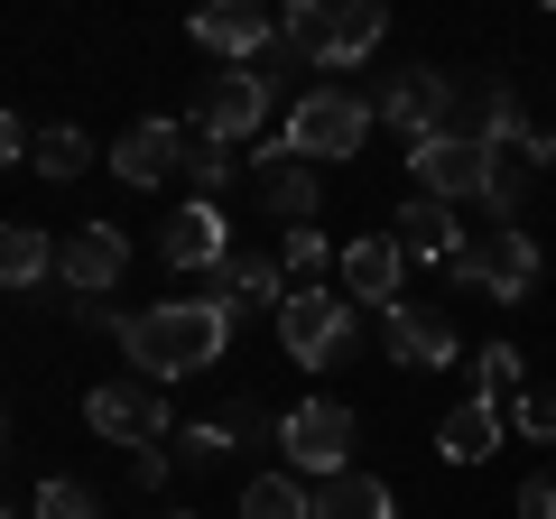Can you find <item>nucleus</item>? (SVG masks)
I'll list each match as a JSON object with an SVG mask.
<instances>
[{
  "label": "nucleus",
  "instance_id": "obj_30",
  "mask_svg": "<svg viewBox=\"0 0 556 519\" xmlns=\"http://www.w3.org/2000/svg\"><path fill=\"white\" fill-rule=\"evenodd\" d=\"M519 371H529V362H519V343H492V353H482V400H510Z\"/></svg>",
  "mask_w": 556,
  "mask_h": 519
},
{
  "label": "nucleus",
  "instance_id": "obj_6",
  "mask_svg": "<svg viewBox=\"0 0 556 519\" xmlns=\"http://www.w3.org/2000/svg\"><path fill=\"white\" fill-rule=\"evenodd\" d=\"M408 177H417V195L464 204V195H492V177H501V149L482 140V130H464V121H445V130L408 140Z\"/></svg>",
  "mask_w": 556,
  "mask_h": 519
},
{
  "label": "nucleus",
  "instance_id": "obj_23",
  "mask_svg": "<svg viewBox=\"0 0 556 519\" xmlns=\"http://www.w3.org/2000/svg\"><path fill=\"white\" fill-rule=\"evenodd\" d=\"M241 519H316V482H298V473H251V482H241Z\"/></svg>",
  "mask_w": 556,
  "mask_h": 519
},
{
  "label": "nucleus",
  "instance_id": "obj_28",
  "mask_svg": "<svg viewBox=\"0 0 556 519\" xmlns=\"http://www.w3.org/2000/svg\"><path fill=\"white\" fill-rule=\"evenodd\" d=\"M232 418H195V427H177V464H223L232 455Z\"/></svg>",
  "mask_w": 556,
  "mask_h": 519
},
{
  "label": "nucleus",
  "instance_id": "obj_7",
  "mask_svg": "<svg viewBox=\"0 0 556 519\" xmlns=\"http://www.w3.org/2000/svg\"><path fill=\"white\" fill-rule=\"evenodd\" d=\"M84 418H93V436L121 445V455H149V445L177 436V408H167L159 380H102L93 400H84Z\"/></svg>",
  "mask_w": 556,
  "mask_h": 519
},
{
  "label": "nucleus",
  "instance_id": "obj_37",
  "mask_svg": "<svg viewBox=\"0 0 556 519\" xmlns=\"http://www.w3.org/2000/svg\"><path fill=\"white\" fill-rule=\"evenodd\" d=\"M159 519H204V510H159Z\"/></svg>",
  "mask_w": 556,
  "mask_h": 519
},
{
  "label": "nucleus",
  "instance_id": "obj_12",
  "mask_svg": "<svg viewBox=\"0 0 556 519\" xmlns=\"http://www.w3.org/2000/svg\"><path fill=\"white\" fill-rule=\"evenodd\" d=\"M380 343H390L399 371H445L455 362V316L427 298H399V306H380Z\"/></svg>",
  "mask_w": 556,
  "mask_h": 519
},
{
  "label": "nucleus",
  "instance_id": "obj_21",
  "mask_svg": "<svg viewBox=\"0 0 556 519\" xmlns=\"http://www.w3.org/2000/svg\"><path fill=\"white\" fill-rule=\"evenodd\" d=\"M260 204H269V223L306 232V223H316V204H325V186H316V167L278 159V167H260Z\"/></svg>",
  "mask_w": 556,
  "mask_h": 519
},
{
  "label": "nucleus",
  "instance_id": "obj_17",
  "mask_svg": "<svg viewBox=\"0 0 556 519\" xmlns=\"http://www.w3.org/2000/svg\"><path fill=\"white\" fill-rule=\"evenodd\" d=\"M288 298H298V288L278 279L269 251H232V260L214 269V306H223V316H278Z\"/></svg>",
  "mask_w": 556,
  "mask_h": 519
},
{
  "label": "nucleus",
  "instance_id": "obj_24",
  "mask_svg": "<svg viewBox=\"0 0 556 519\" xmlns=\"http://www.w3.org/2000/svg\"><path fill=\"white\" fill-rule=\"evenodd\" d=\"M28 167L65 186V177H84V167H93V140H84L75 121H56V130H38V159H28Z\"/></svg>",
  "mask_w": 556,
  "mask_h": 519
},
{
  "label": "nucleus",
  "instance_id": "obj_19",
  "mask_svg": "<svg viewBox=\"0 0 556 519\" xmlns=\"http://www.w3.org/2000/svg\"><path fill=\"white\" fill-rule=\"evenodd\" d=\"M56 279V241H47V223H10L0 232V288L10 298H28V288Z\"/></svg>",
  "mask_w": 556,
  "mask_h": 519
},
{
  "label": "nucleus",
  "instance_id": "obj_26",
  "mask_svg": "<svg viewBox=\"0 0 556 519\" xmlns=\"http://www.w3.org/2000/svg\"><path fill=\"white\" fill-rule=\"evenodd\" d=\"M278 260H288V288H316V279L334 269L343 251H334V241L316 232V223H306V232H278Z\"/></svg>",
  "mask_w": 556,
  "mask_h": 519
},
{
  "label": "nucleus",
  "instance_id": "obj_2",
  "mask_svg": "<svg viewBox=\"0 0 556 519\" xmlns=\"http://www.w3.org/2000/svg\"><path fill=\"white\" fill-rule=\"evenodd\" d=\"M380 38H390V10H380V0H288V10H278V47L298 65H316V75L362 65Z\"/></svg>",
  "mask_w": 556,
  "mask_h": 519
},
{
  "label": "nucleus",
  "instance_id": "obj_14",
  "mask_svg": "<svg viewBox=\"0 0 556 519\" xmlns=\"http://www.w3.org/2000/svg\"><path fill=\"white\" fill-rule=\"evenodd\" d=\"M195 47L204 56H232V65H260L278 47V10H260V0H214V10H195Z\"/></svg>",
  "mask_w": 556,
  "mask_h": 519
},
{
  "label": "nucleus",
  "instance_id": "obj_29",
  "mask_svg": "<svg viewBox=\"0 0 556 519\" xmlns=\"http://www.w3.org/2000/svg\"><path fill=\"white\" fill-rule=\"evenodd\" d=\"M510 427H519L529 445H556V390H519V400H510Z\"/></svg>",
  "mask_w": 556,
  "mask_h": 519
},
{
  "label": "nucleus",
  "instance_id": "obj_22",
  "mask_svg": "<svg viewBox=\"0 0 556 519\" xmlns=\"http://www.w3.org/2000/svg\"><path fill=\"white\" fill-rule=\"evenodd\" d=\"M316 519H399V501L380 473H334V482H316Z\"/></svg>",
  "mask_w": 556,
  "mask_h": 519
},
{
  "label": "nucleus",
  "instance_id": "obj_9",
  "mask_svg": "<svg viewBox=\"0 0 556 519\" xmlns=\"http://www.w3.org/2000/svg\"><path fill=\"white\" fill-rule=\"evenodd\" d=\"M121 279H130V232L121 223H75L56 241V288L65 298H112Z\"/></svg>",
  "mask_w": 556,
  "mask_h": 519
},
{
  "label": "nucleus",
  "instance_id": "obj_35",
  "mask_svg": "<svg viewBox=\"0 0 556 519\" xmlns=\"http://www.w3.org/2000/svg\"><path fill=\"white\" fill-rule=\"evenodd\" d=\"M0 159H38V130H28V121H20V112L0 121Z\"/></svg>",
  "mask_w": 556,
  "mask_h": 519
},
{
  "label": "nucleus",
  "instance_id": "obj_27",
  "mask_svg": "<svg viewBox=\"0 0 556 519\" xmlns=\"http://www.w3.org/2000/svg\"><path fill=\"white\" fill-rule=\"evenodd\" d=\"M186 177H195V204H214L223 186L241 177V159H232V149H223V140H195V159H186Z\"/></svg>",
  "mask_w": 556,
  "mask_h": 519
},
{
  "label": "nucleus",
  "instance_id": "obj_13",
  "mask_svg": "<svg viewBox=\"0 0 556 519\" xmlns=\"http://www.w3.org/2000/svg\"><path fill=\"white\" fill-rule=\"evenodd\" d=\"M455 75H437V65H408V75H390L371 93V112L390 121V130H408V140H427V130H445V121H455Z\"/></svg>",
  "mask_w": 556,
  "mask_h": 519
},
{
  "label": "nucleus",
  "instance_id": "obj_1",
  "mask_svg": "<svg viewBox=\"0 0 556 519\" xmlns=\"http://www.w3.org/2000/svg\"><path fill=\"white\" fill-rule=\"evenodd\" d=\"M223 343H232V316H223L214 298H159V306H139L130 325H121V353H130L139 380H186V371H214Z\"/></svg>",
  "mask_w": 556,
  "mask_h": 519
},
{
  "label": "nucleus",
  "instance_id": "obj_5",
  "mask_svg": "<svg viewBox=\"0 0 556 519\" xmlns=\"http://www.w3.org/2000/svg\"><path fill=\"white\" fill-rule=\"evenodd\" d=\"M278 353L298 362V371H343V362L362 353L353 298H334V288H298V298L278 306Z\"/></svg>",
  "mask_w": 556,
  "mask_h": 519
},
{
  "label": "nucleus",
  "instance_id": "obj_4",
  "mask_svg": "<svg viewBox=\"0 0 556 519\" xmlns=\"http://www.w3.org/2000/svg\"><path fill=\"white\" fill-rule=\"evenodd\" d=\"M538 269H547V260H538V241L519 232V223H473L445 279H455L464 298H501V306H519V298L538 288Z\"/></svg>",
  "mask_w": 556,
  "mask_h": 519
},
{
  "label": "nucleus",
  "instance_id": "obj_3",
  "mask_svg": "<svg viewBox=\"0 0 556 519\" xmlns=\"http://www.w3.org/2000/svg\"><path fill=\"white\" fill-rule=\"evenodd\" d=\"M371 102L343 93V84H306L298 102H288V130H278V149L298 167H334V159H362V140H371Z\"/></svg>",
  "mask_w": 556,
  "mask_h": 519
},
{
  "label": "nucleus",
  "instance_id": "obj_32",
  "mask_svg": "<svg viewBox=\"0 0 556 519\" xmlns=\"http://www.w3.org/2000/svg\"><path fill=\"white\" fill-rule=\"evenodd\" d=\"M167 473H177V455H167V445H149V455H130V482H139V492H159Z\"/></svg>",
  "mask_w": 556,
  "mask_h": 519
},
{
  "label": "nucleus",
  "instance_id": "obj_16",
  "mask_svg": "<svg viewBox=\"0 0 556 519\" xmlns=\"http://www.w3.org/2000/svg\"><path fill=\"white\" fill-rule=\"evenodd\" d=\"M464 232H473V223H455V204H437V195H408V204L390 214V241L417 260V269H455Z\"/></svg>",
  "mask_w": 556,
  "mask_h": 519
},
{
  "label": "nucleus",
  "instance_id": "obj_11",
  "mask_svg": "<svg viewBox=\"0 0 556 519\" xmlns=\"http://www.w3.org/2000/svg\"><path fill=\"white\" fill-rule=\"evenodd\" d=\"M186 159H195V121H130L112 140L121 186H167V177H186Z\"/></svg>",
  "mask_w": 556,
  "mask_h": 519
},
{
  "label": "nucleus",
  "instance_id": "obj_25",
  "mask_svg": "<svg viewBox=\"0 0 556 519\" xmlns=\"http://www.w3.org/2000/svg\"><path fill=\"white\" fill-rule=\"evenodd\" d=\"M28 519H102V501H93V482H75V473H47L38 492H28Z\"/></svg>",
  "mask_w": 556,
  "mask_h": 519
},
{
  "label": "nucleus",
  "instance_id": "obj_36",
  "mask_svg": "<svg viewBox=\"0 0 556 519\" xmlns=\"http://www.w3.org/2000/svg\"><path fill=\"white\" fill-rule=\"evenodd\" d=\"M519 167H556V130H529V149H519Z\"/></svg>",
  "mask_w": 556,
  "mask_h": 519
},
{
  "label": "nucleus",
  "instance_id": "obj_15",
  "mask_svg": "<svg viewBox=\"0 0 556 519\" xmlns=\"http://www.w3.org/2000/svg\"><path fill=\"white\" fill-rule=\"evenodd\" d=\"M159 260H167V269H204V279H214L223 260H232V223H223V204H177V214L159 223Z\"/></svg>",
  "mask_w": 556,
  "mask_h": 519
},
{
  "label": "nucleus",
  "instance_id": "obj_20",
  "mask_svg": "<svg viewBox=\"0 0 556 519\" xmlns=\"http://www.w3.org/2000/svg\"><path fill=\"white\" fill-rule=\"evenodd\" d=\"M492 445H501V400H482V390H473L464 408H445V427H437V455L445 464H482Z\"/></svg>",
  "mask_w": 556,
  "mask_h": 519
},
{
  "label": "nucleus",
  "instance_id": "obj_33",
  "mask_svg": "<svg viewBox=\"0 0 556 519\" xmlns=\"http://www.w3.org/2000/svg\"><path fill=\"white\" fill-rule=\"evenodd\" d=\"M223 418H232V436H241V445H260V436H278V427H269V408H251V400H232V408H223Z\"/></svg>",
  "mask_w": 556,
  "mask_h": 519
},
{
  "label": "nucleus",
  "instance_id": "obj_18",
  "mask_svg": "<svg viewBox=\"0 0 556 519\" xmlns=\"http://www.w3.org/2000/svg\"><path fill=\"white\" fill-rule=\"evenodd\" d=\"M399 269H408V251H399L390 232H362V241H343V260H334L343 298H371V306H399Z\"/></svg>",
  "mask_w": 556,
  "mask_h": 519
},
{
  "label": "nucleus",
  "instance_id": "obj_34",
  "mask_svg": "<svg viewBox=\"0 0 556 519\" xmlns=\"http://www.w3.org/2000/svg\"><path fill=\"white\" fill-rule=\"evenodd\" d=\"M75 325H84V334H121V325H130V316H112V306H102V298H75Z\"/></svg>",
  "mask_w": 556,
  "mask_h": 519
},
{
  "label": "nucleus",
  "instance_id": "obj_8",
  "mask_svg": "<svg viewBox=\"0 0 556 519\" xmlns=\"http://www.w3.org/2000/svg\"><path fill=\"white\" fill-rule=\"evenodd\" d=\"M353 445H362V427H353L343 400H298L288 418H278V455L298 464V473H316V482L353 473Z\"/></svg>",
  "mask_w": 556,
  "mask_h": 519
},
{
  "label": "nucleus",
  "instance_id": "obj_10",
  "mask_svg": "<svg viewBox=\"0 0 556 519\" xmlns=\"http://www.w3.org/2000/svg\"><path fill=\"white\" fill-rule=\"evenodd\" d=\"M260 121H269V65H232V75L204 84V102H195V140L241 149V140H260Z\"/></svg>",
  "mask_w": 556,
  "mask_h": 519
},
{
  "label": "nucleus",
  "instance_id": "obj_31",
  "mask_svg": "<svg viewBox=\"0 0 556 519\" xmlns=\"http://www.w3.org/2000/svg\"><path fill=\"white\" fill-rule=\"evenodd\" d=\"M519 519H556V464H538V473L519 482Z\"/></svg>",
  "mask_w": 556,
  "mask_h": 519
}]
</instances>
